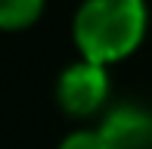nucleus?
<instances>
[{
	"instance_id": "1",
	"label": "nucleus",
	"mask_w": 152,
	"mask_h": 149,
	"mask_svg": "<svg viewBox=\"0 0 152 149\" xmlns=\"http://www.w3.org/2000/svg\"><path fill=\"white\" fill-rule=\"evenodd\" d=\"M149 28L143 0H81L72 19V37L81 59L115 65L140 50Z\"/></svg>"
},
{
	"instance_id": "2",
	"label": "nucleus",
	"mask_w": 152,
	"mask_h": 149,
	"mask_svg": "<svg viewBox=\"0 0 152 149\" xmlns=\"http://www.w3.org/2000/svg\"><path fill=\"white\" fill-rule=\"evenodd\" d=\"M109 93H112V81H109L106 65L90 62V59H78V62L65 65L56 81V99L62 112L72 118H90L106 106Z\"/></svg>"
},
{
	"instance_id": "3",
	"label": "nucleus",
	"mask_w": 152,
	"mask_h": 149,
	"mask_svg": "<svg viewBox=\"0 0 152 149\" xmlns=\"http://www.w3.org/2000/svg\"><path fill=\"white\" fill-rule=\"evenodd\" d=\"M112 149H152V112L143 106H115L99 124Z\"/></svg>"
},
{
	"instance_id": "4",
	"label": "nucleus",
	"mask_w": 152,
	"mask_h": 149,
	"mask_svg": "<svg viewBox=\"0 0 152 149\" xmlns=\"http://www.w3.org/2000/svg\"><path fill=\"white\" fill-rule=\"evenodd\" d=\"M47 0H0V28L25 31L44 16Z\"/></svg>"
},
{
	"instance_id": "5",
	"label": "nucleus",
	"mask_w": 152,
	"mask_h": 149,
	"mask_svg": "<svg viewBox=\"0 0 152 149\" xmlns=\"http://www.w3.org/2000/svg\"><path fill=\"white\" fill-rule=\"evenodd\" d=\"M59 149H112L99 127H78L59 143Z\"/></svg>"
}]
</instances>
